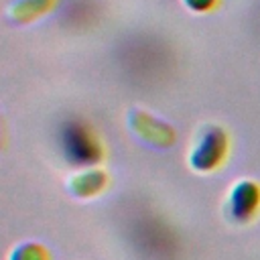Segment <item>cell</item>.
<instances>
[{
	"label": "cell",
	"mask_w": 260,
	"mask_h": 260,
	"mask_svg": "<svg viewBox=\"0 0 260 260\" xmlns=\"http://www.w3.org/2000/svg\"><path fill=\"white\" fill-rule=\"evenodd\" d=\"M61 156L73 167H91L102 158V142L83 118H67L57 128Z\"/></svg>",
	"instance_id": "cell-1"
},
{
	"label": "cell",
	"mask_w": 260,
	"mask_h": 260,
	"mask_svg": "<svg viewBox=\"0 0 260 260\" xmlns=\"http://www.w3.org/2000/svg\"><path fill=\"white\" fill-rule=\"evenodd\" d=\"M228 154V134L219 126H207L201 130L195 148L191 152V165L197 171H211L223 162Z\"/></svg>",
	"instance_id": "cell-2"
},
{
	"label": "cell",
	"mask_w": 260,
	"mask_h": 260,
	"mask_svg": "<svg viewBox=\"0 0 260 260\" xmlns=\"http://www.w3.org/2000/svg\"><path fill=\"white\" fill-rule=\"evenodd\" d=\"M260 209V187L254 181H240L232 193L228 203V213L234 221L246 223Z\"/></svg>",
	"instance_id": "cell-3"
},
{
	"label": "cell",
	"mask_w": 260,
	"mask_h": 260,
	"mask_svg": "<svg viewBox=\"0 0 260 260\" xmlns=\"http://www.w3.org/2000/svg\"><path fill=\"white\" fill-rule=\"evenodd\" d=\"M106 183V175L102 171H93V173H85L83 177H75L71 189L81 195V197H89V195H95Z\"/></svg>",
	"instance_id": "cell-4"
},
{
	"label": "cell",
	"mask_w": 260,
	"mask_h": 260,
	"mask_svg": "<svg viewBox=\"0 0 260 260\" xmlns=\"http://www.w3.org/2000/svg\"><path fill=\"white\" fill-rule=\"evenodd\" d=\"M12 260H47V256H45V252L39 246L28 244V246L18 248L14 252V256H12Z\"/></svg>",
	"instance_id": "cell-5"
},
{
	"label": "cell",
	"mask_w": 260,
	"mask_h": 260,
	"mask_svg": "<svg viewBox=\"0 0 260 260\" xmlns=\"http://www.w3.org/2000/svg\"><path fill=\"white\" fill-rule=\"evenodd\" d=\"M187 2V6H191L193 10H205V8H209L211 4H213V0H185Z\"/></svg>",
	"instance_id": "cell-6"
}]
</instances>
